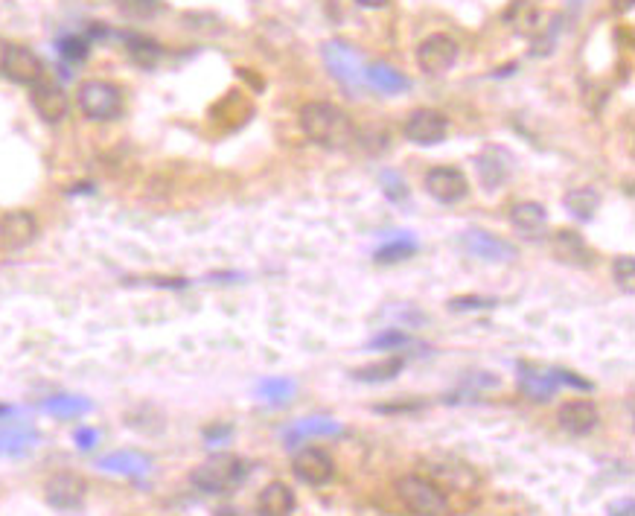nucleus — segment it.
Listing matches in <instances>:
<instances>
[{
  "mask_svg": "<svg viewBox=\"0 0 635 516\" xmlns=\"http://www.w3.org/2000/svg\"><path fill=\"white\" fill-rule=\"evenodd\" d=\"M557 423H560L563 432H569L574 438H583V435L598 429L601 412H598V406L592 400H569L566 406H560Z\"/></svg>",
  "mask_w": 635,
  "mask_h": 516,
  "instance_id": "nucleus-18",
  "label": "nucleus"
},
{
  "mask_svg": "<svg viewBox=\"0 0 635 516\" xmlns=\"http://www.w3.org/2000/svg\"><path fill=\"white\" fill-rule=\"evenodd\" d=\"M341 423H335L330 417H306L301 423H295L286 432V447H298L306 438H318V435H338Z\"/></svg>",
  "mask_w": 635,
  "mask_h": 516,
  "instance_id": "nucleus-25",
  "label": "nucleus"
},
{
  "mask_svg": "<svg viewBox=\"0 0 635 516\" xmlns=\"http://www.w3.org/2000/svg\"><path fill=\"white\" fill-rule=\"evenodd\" d=\"M6 414H12V409L9 406H0V417H6Z\"/></svg>",
  "mask_w": 635,
  "mask_h": 516,
  "instance_id": "nucleus-45",
  "label": "nucleus"
},
{
  "mask_svg": "<svg viewBox=\"0 0 635 516\" xmlns=\"http://www.w3.org/2000/svg\"><path fill=\"white\" fill-rule=\"evenodd\" d=\"M88 484L76 473H56L44 484V502L56 511H79L85 505Z\"/></svg>",
  "mask_w": 635,
  "mask_h": 516,
  "instance_id": "nucleus-12",
  "label": "nucleus"
},
{
  "mask_svg": "<svg viewBox=\"0 0 635 516\" xmlns=\"http://www.w3.org/2000/svg\"><path fill=\"white\" fill-rule=\"evenodd\" d=\"M405 356L397 353V356H391V359H385V362H376V365H365V368H356L350 377L359 379V382H368V385H379V382H391V379H397L405 371Z\"/></svg>",
  "mask_w": 635,
  "mask_h": 516,
  "instance_id": "nucleus-26",
  "label": "nucleus"
},
{
  "mask_svg": "<svg viewBox=\"0 0 635 516\" xmlns=\"http://www.w3.org/2000/svg\"><path fill=\"white\" fill-rule=\"evenodd\" d=\"M458 245L467 251L469 257L475 260H484V263H513L516 260V245L513 242L502 240L490 231H481V228H469L458 237Z\"/></svg>",
  "mask_w": 635,
  "mask_h": 516,
  "instance_id": "nucleus-9",
  "label": "nucleus"
},
{
  "mask_svg": "<svg viewBox=\"0 0 635 516\" xmlns=\"http://www.w3.org/2000/svg\"><path fill=\"white\" fill-rule=\"evenodd\" d=\"M563 205L577 222H592L601 210V193L592 187H574L563 196Z\"/></svg>",
  "mask_w": 635,
  "mask_h": 516,
  "instance_id": "nucleus-24",
  "label": "nucleus"
},
{
  "mask_svg": "<svg viewBox=\"0 0 635 516\" xmlns=\"http://www.w3.org/2000/svg\"><path fill=\"white\" fill-rule=\"evenodd\" d=\"M251 473V464L234 452H216L190 473V484L207 496H231Z\"/></svg>",
  "mask_w": 635,
  "mask_h": 516,
  "instance_id": "nucleus-2",
  "label": "nucleus"
},
{
  "mask_svg": "<svg viewBox=\"0 0 635 516\" xmlns=\"http://www.w3.org/2000/svg\"><path fill=\"white\" fill-rule=\"evenodd\" d=\"M414 254H417V242H414V237H400V240L385 242L382 248H376L373 260L382 263V266H391V263H402V260L414 257Z\"/></svg>",
  "mask_w": 635,
  "mask_h": 516,
  "instance_id": "nucleus-32",
  "label": "nucleus"
},
{
  "mask_svg": "<svg viewBox=\"0 0 635 516\" xmlns=\"http://www.w3.org/2000/svg\"><path fill=\"white\" fill-rule=\"evenodd\" d=\"M504 21H507L516 33H525V35L536 33V30L542 27V15L536 12L531 3H525V0H516V3L507 9Z\"/></svg>",
  "mask_w": 635,
  "mask_h": 516,
  "instance_id": "nucleus-29",
  "label": "nucleus"
},
{
  "mask_svg": "<svg viewBox=\"0 0 635 516\" xmlns=\"http://www.w3.org/2000/svg\"><path fill=\"white\" fill-rule=\"evenodd\" d=\"M612 280L615 286L624 292V295H633L635 292V260L633 254H621L612 260Z\"/></svg>",
  "mask_w": 635,
  "mask_h": 516,
  "instance_id": "nucleus-35",
  "label": "nucleus"
},
{
  "mask_svg": "<svg viewBox=\"0 0 635 516\" xmlns=\"http://www.w3.org/2000/svg\"><path fill=\"white\" fill-rule=\"evenodd\" d=\"M73 441H76V447L79 449H94L100 444V432L91 429V426H82V429L73 432Z\"/></svg>",
  "mask_w": 635,
  "mask_h": 516,
  "instance_id": "nucleus-38",
  "label": "nucleus"
},
{
  "mask_svg": "<svg viewBox=\"0 0 635 516\" xmlns=\"http://www.w3.org/2000/svg\"><path fill=\"white\" fill-rule=\"evenodd\" d=\"M557 371V379H560V385H571V388H580V391H589L592 388V382H586V379H580L577 374H571L566 368H554Z\"/></svg>",
  "mask_w": 635,
  "mask_h": 516,
  "instance_id": "nucleus-40",
  "label": "nucleus"
},
{
  "mask_svg": "<svg viewBox=\"0 0 635 516\" xmlns=\"http://www.w3.org/2000/svg\"><path fill=\"white\" fill-rule=\"evenodd\" d=\"M123 41H126V53H129V59H132L137 68L152 70L158 62H161V56H164V47H161L158 41L146 38V35L126 33L123 35Z\"/></svg>",
  "mask_w": 635,
  "mask_h": 516,
  "instance_id": "nucleus-23",
  "label": "nucleus"
},
{
  "mask_svg": "<svg viewBox=\"0 0 635 516\" xmlns=\"http://www.w3.org/2000/svg\"><path fill=\"white\" fill-rule=\"evenodd\" d=\"M38 444V432L27 426H6L0 429V455H24Z\"/></svg>",
  "mask_w": 635,
  "mask_h": 516,
  "instance_id": "nucleus-27",
  "label": "nucleus"
},
{
  "mask_svg": "<svg viewBox=\"0 0 635 516\" xmlns=\"http://www.w3.org/2000/svg\"><path fill=\"white\" fill-rule=\"evenodd\" d=\"M365 82H368L373 91L388 94V97L405 94V91L411 88L408 76H402L400 70L391 68V65H382V62H376V65L365 68Z\"/></svg>",
  "mask_w": 635,
  "mask_h": 516,
  "instance_id": "nucleus-22",
  "label": "nucleus"
},
{
  "mask_svg": "<svg viewBox=\"0 0 635 516\" xmlns=\"http://www.w3.org/2000/svg\"><path fill=\"white\" fill-rule=\"evenodd\" d=\"M292 473L295 479L309 487H324L333 482L335 476V461L327 449L321 447H303L295 452L292 458Z\"/></svg>",
  "mask_w": 635,
  "mask_h": 516,
  "instance_id": "nucleus-11",
  "label": "nucleus"
},
{
  "mask_svg": "<svg viewBox=\"0 0 635 516\" xmlns=\"http://www.w3.org/2000/svg\"><path fill=\"white\" fill-rule=\"evenodd\" d=\"M400 502L408 508V514L417 516H443L449 514V496L437 487L432 479H423L417 473L402 476L394 484Z\"/></svg>",
  "mask_w": 635,
  "mask_h": 516,
  "instance_id": "nucleus-3",
  "label": "nucleus"
},
{
  "mask_svg": "<svg viewBox=\"0 0 635 516\" xmlns=\"http://www.w3.org/2000/svg\"><path fill=\"white\" fill-rule=\"evenodd\" d=\"M359 6H368V9H382V6H388L391 0H356Z\"/></svg>",
  "mask_w": 635,
  "mask_h": 516,
  "instance_id": "nucleus-44",
  "label": "nucleus"
},
{
  "mask_svg": "<svg viewBox=\"0 0 635 516\" xmlns=\"http://www.w3.org/2000/svg\"><path fill=\"white\" fill-rule=\"evenodd\" d=\"M368 350H394V353H408V350H426V344L417 342V339H411V336H405L400 330H388V333H379V336H373L368 344Z\"/></svg>",
  "mask_w": 635,
  "mask_h": 516,
  "instance_id": "nucleus-33",
  "label": "nucleus"
},
{
  "mask_svg": "<svg viewBox=\"0 0 635 516\" xmlns=\"http://www.w3.org/2000/svg\"><path fill=\"white\" fill-rule=\"evenodd\" d=\"M402 135L414 146H437L449 135V117L437 108H414L402 123Z\"/></svg>",
  "mask_w": 635,
  "mask_h": 516,
  "instance_id": "nucleus-6",
  "label": "nucleus"
},
{
  "mask_svg": "<svg viewBox=\"0 0 635 516\" xmlns=\"http://www.w3.org/2000/svg\"><path fill=\"white\" fill-rule=\"evenodd\" d=\"M475 172H478V184L487 190V193H496L502 190L504 184L510 181L513 175V155L504 149V146H484L475 158Z\"/></svg>",
  "mask_w": 635,
  "mask_h": 516,
  "instance_id": "nucleus-10",
  "label": "nucleus"
},
{
  "mask_svg": "<svg viewBox=\"0 0 635 516\" xmlns=\"http://www.w3.org/2000/svg\"><path fill=\"white\" fill-rule=\"evenodd\" d=\"M417 409H423V403H397V406H373V412L379 414H388V412H417Z\"/></svg>",
  "mask_w": 635,
  "mask_h": 516,
  "instance_id": "nucleus-41",
  "label": "nucleus"
},
{
  "mask_svg": "<svg viewBox=\"0 0 635 516\" xmlns=\"http://www.w3.org/2000/svg\"><path fill=\"white\" fill-rule=\"evenodd\" d=\"M76 103L88 120L108 123L123 114V91H120V85H114L108 79H88L79 85Z\"/></svg>",
  "mask_w": 635,
  "mask_h": 516,
  "instance_id": "nucleus-4",
  "label": "nucleus"
},
{
  "mask_svg": "<svg viewBox=\"0 0 635 516\" xmlns=\"http://www.w3.org/2000/svg\"><path fill=\"white\" fill-rule=\"evenodd\" d=\"M458 53H461V47H458V41L452 35L435 33L420 41V47H417V65H420L423 73H429V76H443V73H449V70L455 68Z\"/></svg>",
  "mask_w": 635,
  "mask_h": 516,
  "instance_id": "nucleus-7",
  "label": "nucleus"
},
{
  "mask_svg": "<svg viewBox=\"0 0 635 516\" xmlns=\"http://www.w3.org/2000/svg\"><path fill=\"white\" fill-rule=\"evenodd\" d=\"M30 103H33L35 114L50 126L62 123L70 114V100H67L65 88L56 82H47V79H38L35 85H30Z\"/></svg>",
  "mask_w": 635,
  "mask_h": 516,
  "instance_id": "nucleus-15",
  "label": "nucleus"
},
{
  "mask_svg": "<svg viewBox=\"0 0 635 516\" xmlns=\"http://www.w3.org/2000/svg\"><path fill=\"white\" fill-rule=\"evenodd\" d=\"M41 409L67 420V417H79V414L91 412L94 403L85 400V397H76V394H56V397H47V400L41 403Z\"/></svg>",
  "mask_w": 635,
  "mask_h": 516,
  "instance_id": "nucleus-28",
  "label": "nucleus"
},
{
  "mask_svg": "<svg viewBox=\"0 0 635 516\" xmlns=\"http://www.w3.org/2000/svg\"><path fill=\"white\" fill-rule=\"evenodd\" d=\"M379 184H382V193H385V199H388V202L400 205V202L408 199V184H405V178H402L397 170H382V175H379Z\"/></svg>",
  "mask_w": 635,
  "mask_h": 516,
  "instance_id": "nucleus-36",
  "label": "nucleus"
},
{
  "mask_svg": "<svg viewBox=\"0 0 635 516\" xmlns=\"http://www.w3.org/2000/svg\"><path fill=\"white\" fill-rule=\"evenodd\" d=\"M557 388H560V379H557L554 368H539L531 362H519V391H522L525 400L548 403V400H554Z\"/></svg>",
  "mask_w": 635,
  "mask_h": 516,
  "instance_id": "nucleus-16",
  "label": "nucleus"
},
{
  "mask_svg": "<svg viewBox=\"0 0 635 516\" xmlns=\"http://www.w3.org/2000/svg\"><path fill=\"white\" fill-rule=\"evenodd\" d=\"M3 50H6V41L0 38V59H3Z\"/></svg>",
  "mask_w": 635,
  "mask_h": 516,
  "instance_id": "nucleus-46",
  "label": "nucleus"
},
{
  "mask_svg": "<svg viewBox=\"0 0 635 516\" xmlns=\"http://www.w3.org/2000/svg\"><path fill=\"white\" fill-rule=\"evenodd\" d=\"M231 435H234V426H231V423H222V426H207V429H204V441H207V444H225Z\"/></svg>",
  "mask_w": 635,
  "mask_h": 516,
  "instance_id": "nucleus-39",
  "label": "nucleus"
},
{
  "mask_svg": "<svg viewBox=\"0 0 635 516\" xmlns=\"http://www.w3.org/2000/svg\"><path fill=\"white\" fill-rule=\"evenodd\" d=\"M609 6H612L615 15H627L635 6V0H609Z\"/></svg>",
  "mask_w": 635,
  "mask_h": 516,
  "instance_id": "nucleus-42",
  "label": "nucleus"
},
{
  "mask_svg": "<svg viewBox=\"0 0 635 516\" xmlns=\"http://www.w3.org/2000/svg\"><path fill=\"white\" fill-rule=\"evenodd\" d=\"M513 231L528 242L545 240V231H548V210L539 205V202H516L507 213Z\"/></svg>",
  "mask_w": 635,
  "mask_h": 516,
  "instance_id": "nucleus-17",
  "label": "nucleus"
},
{
  "mask_svg": "<svg viewBox=\"0 0 635 516\" xmlns=\"http://www.w3.org/2000/svg\"><path fill=\"white\" fill-rule=\"evenodd\" d=\"M257 394L271 403V406H286L292 397H295V379H286V377H271V379H263L260 382V388H257Z\"/></svg>",
  "mask_w": 635,
  "mask_h": 516,
  "instance_id": "nucleus-31",
  "label": "nucleus"
},
{
  "mask_svg": "<svg viewBox=\"0 0 635 516\" xmlns=\"http://www.w3.org/2000/svg\"><path fill=\"white\" fill-rule=\"evenodd\" d=\"M0 73L15 85L30 88L38 79H44V62L27 44H6L3 59H0Z\"/></svg>",
  "mask_w": 635,
  "mask_h": 516,
  "instance_id": "nucleus-8",
  "label": "nucleus"
},
{
  "mask_svg": "<svg viewBox=\"0 0 635 516\" xmlns=\"http://www.w3.org/2000/svg\"><path fill=\"white\" fill-rule=\"evenodd\" d=\"M324 65L330 70L350 94H356L365 82V68H362V56L356 47H350L347 41H327L324 44Z\"/></svg>",
  "mask_w": 635,
  "mask_h": 516,
  "instance_id": "nucleus-5",
  "label": "nucleus"
},
{
  "mask_svg": "<svg viewBox=\"0 0 635 516\" xmlns=\"http://www.w3.org/2000/svg\"><path fill=\"white\" fill-rule=\"evenodd\" d=\"M551 251L560 263H569L574 269H589L595 266V251L586 245V240L571 231V228H563L551 237Z\"/></svg>",
  "mask_w": 635,
  "mask_h": 516,
  "instance_id": "nucleus-19",
  "label": "nucleus"
},
{
  "mask_svg": "<svg viewBox=\"0 0 635 516\" xmlns=\"http://www.w3.org/2000/svg\"><path fill=\"white\" fill-rule=\"evenodd\" d=\"M56 50H59V56L65 59L67 65H79L91 53V38L88 35H62L56 41Z\"/></svg>",
  "mask_w": 635,
  "mask_h": 516,
  "instance_id": "nucleus-34",
  "label": "nucleus"
},
{
  "mask_svg": "<svg viewBox=\"0 0 635 516\" xmlns=\"http://www.w3.org/2000/svg\"><path fill=\"white\" fill-rule=\"evenodd\" d=\"M496 304H499L496 298H478V295H461V298H452V301H449V310H452V312L493 310Z\"/></svg>",
  "mask_w": 635,
  "mask_h": 516,
  "instance_id": "nucleus-37",
  "label": "nucleus"
},
{
  "mask_svg": "<svg viewBox=\"0 0 635 516\" xmlns=\"http://www.w3.org/2000/svg\"><path fill=\"white\" fill-rule=\"evenodd\" d=\"M114 6L129 21H152L164 12V0H114Z\"/></svg>",
  "mask_w": 635,
  "mask_h": 516,
  "instance_id": "nucleus-30",
  "label": "nucleus"
},
{
  "mask_svg": "<svg viewBox=\"0 0 635 516\" xmlns=\"http://www.w3.org/2000/svg\"><path fill=\"white\" fill-rule=\"evenodd\" d=\"M38 237V219L30 210H9L0 216V251H24Z\"/></svg>",
  "mask_w": 635,
  "mask_h": 516,
  "instance_id": "nucleus-14",
  "label": "nucleus"
},
{
  "mask_svg": "<svg viewBox=\"0 0 635 516\" xmlns=\"http://www.w3.org/2000/svg\"><path fill=\"white\" fill-rule=\"evenodd\" d=\"M426 193L437 205H458L469 196V178L458 167H432L426 172Z\"/></svg>",
  "mask_w": 635,
  "mask_h": 516,
  "instance_id": "nucleus-13",
  "label": "nucleus"
},
{
  "mask_svg": "<svg viewBox=\"0 0 635 516\" xmlns=\"http://www.w3.org/2000/svg\"><path fill=\"white\" fill-rule=\"evenodd\" d=\"M298 508V499L292 487L283 482H271L257 496V514L263 516H292Z\"/></svg>",
  "mask_w": 635,
  "mask_h": 516,
  "instance_id": "nucleus-21",
  "label": "nucleus"
},
{
  "mask_svg": "<svg viewBox=\"0 0 635 516\" xmlns=\"http://www.w3.org/2000/svg\"><path fill=\"white\" fill-rule=\"evenodd\" d=\"M298 120H301L303 135L321 149H333V152L335 149H347L356 140L350 114L335 103H324V100L303 103Z\"/></svg>",
  "mask_w": 635,
  "mask_h": 516,
  "instance_id": "nucleus-1",
  "label": "nucleus"
},
{
  "mask_svg": "<svg viewBox=\"0 0 635 516\" xmlns=\"http://www.w3.org/2000/svg\"><path fill=\"white\" fill-rule=\"evenodd\" d=\"M633 499H627V502H621V505H612L609 508V514H621V516H633Z\"/></svg>",
  "mask_w": 635,
  "mask_h": 516,
  "instance_id": "nucleus-43",
  "label": "nucleus"
},
{
  "mask_svg": "<svg viewBox=\"0 0 635 516\" xmlns=\"http://www.w3.org/2000/svg\"><path fill=\"white\" fill-rule=\"evenodd\" d=\"M97 467L105 473H117V476H129V479H140L152 470V458L137 452V449H117L108 452L97 461Z\"/></svg>",
  "mask_w": 635,
  "mask_h": 516,
  "instance_id": "nucleus-20",
  "label": "nucleus"
}]
</instances>
